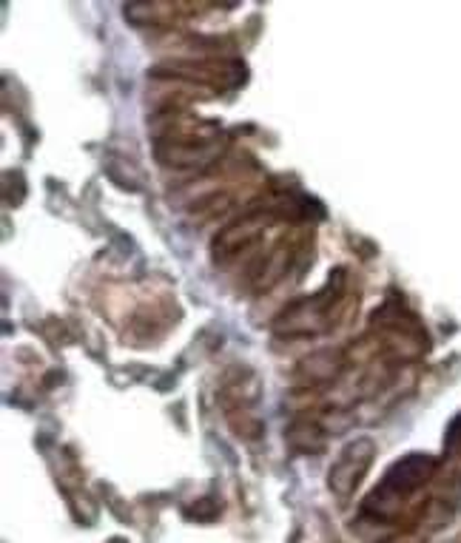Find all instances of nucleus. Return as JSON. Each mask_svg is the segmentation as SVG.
Listing matches in <instances>:
<instances>
[{
  "label": "nucleus",
  "instance_id": "nucleus-1",
  "mask_svg": "<svg viewBox=\"0 0 461 543\" xmlns=\"http://www.w3.org/2000/svg\"><path fill=\"white\" fill-rule=\"evenodd\" d=\"M371 450H373L371 441H356V444L348 446L345 455L339 458L331 469V486L336 493H350V486L362 478V469L368 467Z\"/></svg>",
  "mask_w": 461,
  "mask_h": 543
},
{
  "label": "nucleus",
  "instance_id": "nucleus-2",
  "mask_svg": "<svg viewBox=\"0 0 461 543\" xmlns=\"http://www.w3.org/2000/svg\"><path fill=\"white\" fill-rule=\"evenodd\" d=\"M427 467H430L427 458H418V455L404 458V461H399V464L390 469V475H387L385 484H387V486H396V490H410V486H416L418 481L425 478Z\"/></svg>",
  "mask_w": 461,
  "mask_h": 543
}]
</instances>
